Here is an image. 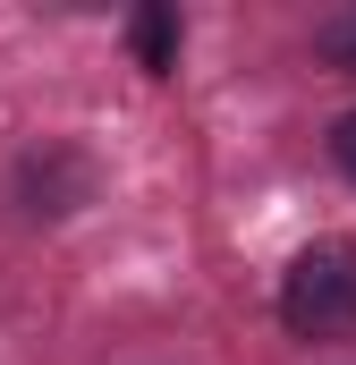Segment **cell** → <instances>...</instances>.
Instances as JSON below:
<instances>
[{
  "label": "cell",
  "instance_id": "1",
  "mask_svg": "<svg viewBox=\"0 0 356 365\" xmlns=\"http://www.w3.org/2000/svg\"><path fill=\"white\" fill-rule=\"evenodd\" d=\"M280 323L297 340H348L356 331V238H314L280 272Z\"/></svg>",
  "mask_w": 356,
  "mask_h": 365
},
{
  "label": "cell",
  "instance_id": "2",
  "mask_svg": "<svg viewBox=\"0 0 356 365\" xmlns=\"http://www.w3.org/2000/svg\"><path fill=\"white\" fill-rule=\"evenodd\" d=\"M77 204H93V162L77 145H34V153H17V212L26 221H68Z\"/></svg>",
  "mask_w": 356,
  "mask_h": 365
},
{
  "label": "cell",
  "instance_id": "3",
  "mask_svg": "<svg viewBox=\"0 0 356 365\" xmlns=\"http://www.w3.org/2000/svg\"><path fill=\"white\" fill-rule=\"evenodd\" d=\"M127 43H136V68L145 77H170L178 68V9H136L127 17Z\"/></svg>",
  "mask_w": 356,
  "mask_h": 365
},
{
  "label": "cell",
  "instance_id": "4",
  "mask_svg": "<svg viewBox=\"0 0 356 365\" xmlns=\"http://www.w3.org/2000/svg\"><path fill=\"white\" fill-rule=\"evenodd\" d=\"M314 60L340 68V77H356V9H331V17L314 26Z\"/></svg>",
  "mask_w": 356,
  "mask_h": 365
},
{
  "label": "cell",
  "instance_id": "5",
  "mask_svg": "<svg viewBox=\"0 0 356 365\" xmlns=\"http://www.w3.org/2000/svg\"><path fill=\"white\" fill-rule=\"evenodd\" d=\"M331 162H340V179H356V110L331 119Z\"/></svg>",
  "mask_w": 356,
  "mask_h": 365
}]
</instances>
